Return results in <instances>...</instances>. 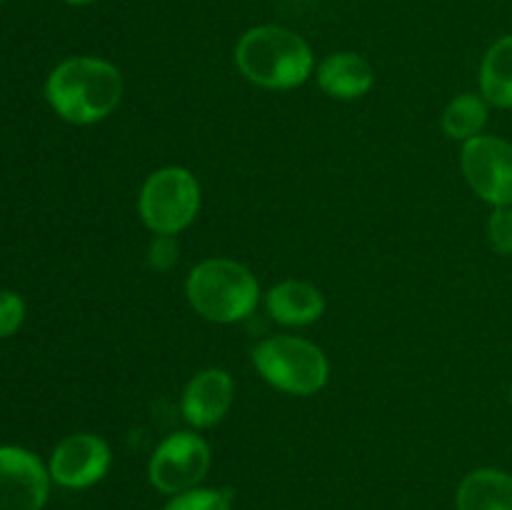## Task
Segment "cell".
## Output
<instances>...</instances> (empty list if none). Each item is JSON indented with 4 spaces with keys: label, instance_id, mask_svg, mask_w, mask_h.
Returning <instances> with one entry per match:
<instances>
[{
    "label": "cell",
    "instance_id": "cell-1",
    "mask_svg": "<svg viewBox=\"0 0 512 510\" xmlns=\"http://www.w3.org/2000/svg\"><path fill=\"white\" fill-rule=\"evenodd\" d=\"M45 95L55 113L68 123H98L118 108L123 78L108 60L70 58L50 73Z\"/></svg>",
    "mask_w": 512,
    "mask_h": 510
},
{
    "label": "cell",
    "instance_id": "cell-2",
    "mask_svg": "<svg viewBox=\"0 0 512 510\" xmlns=\"http://www.w3.org/2000/svg\"><path fill=\"white\" fill-rule=\"evenodd\" d=\"M235 63L250 83L288 90L308 80L315 60L310 45L298 33L280 25H258L240 38Z\"/></svg>",
    "mask_w": 512,
    "mask_h": 510
},
{
    "label": "cell",
    "instance_id": "cell-3",
    "mask_svg": "<svg viewBox=\"0 0 512 510\" xmlns=\"http://www.w3.org/2000/svg\"><path fill=\"white\" fill-rule=\"evenodd\" d=\"M188 300L213 323H235L248 318L260 298L255 275L235 260L213 258L193 268L188 278Z\"/></svg>",
    "mask_w": 512,
    "mask_h": 510
},
{
    "label": "cell",
    "instance_id": "cell-4",
    "mask_svg": "<svg viewBox=\"0 0 512 510\" xmlns=\"http://www.w3.org/2000/svg\"><path fill=\"white\" fill-rule=\"evenodd\" d=\"M258 373L283 393L313 395L328 380V360L318 345L293 335H275L253 350Z\"/></svg>",
    "mask_w": 512,
    "mask_h": 510
},
{
    "label": "cell",
    "instance_id": "cell-5",
    "mask_svg": "<svg viewBox=\"0 0 512 510\" xmlns=\"http://www.w3.org/2000/svg\"><path fill=\"white\" fill-rule=\"evenodd\" d=\"M143 223L158 235H175L193 223L200 208V185L185 168H163L145 180L138 200Z\"/></svg>",
    "mask_w": 512,
    "mask_h": 510
},
{
    "label": "cell",
    "instance_id": "cell-6",
    "mask_svg": "<svg viewBox=\"0 0 512 510\" xmlns=\"http://www.w3.org/2000/svg\"><path fill=\"white\" fill-rule=\"evenodd\" d=\"M210 468V450L195 433H173L150 458V483L160 493L180 495L193 490Z\"/></svg>",
    "mask_w": 512,
    "mask_h": 510
},
{
    "label": "cell",
    "instance_id": "cell-7",
    "mask_svg": "<svg viewBox=\"0 0 512 510\" xmlns=\"http://www.w3.org/2000/svg\"><path fill=\"white\" fill-rule=\"evenodd\" d=\"M463 173L470 188L495 205H512V145L495 135H478L463 145Z\"/></svg>",
    "mask_w": 512,
    "mask_h": 510
},
{
    "label": "cell",
    "instance_id": "cell-8",
    "mask_svg": "<svg viewBox=\"0 0 512 510\" xmlns=\"http://www.w3.org/2000/svg\"><path fill=\"white\" fill-rule=\"evenodd\" d=\"M48 473L38 455L25 448H0V510H43Z\"/></svg>",
    "mask_w": 512,
    "mask_h": 510
},
{
    "label": "cell",
    "instance_id": "cell-9",
    "mask_svg": "<svg viewBox=\"0 0 512 510\" xmlns=\"http://www.w3.org/2000/svg\"><path fill=\"white\" fill-rule=\"evenodd\" d=\"M110 468V450L98 435L78 433L65 438L50 458V475L65 488H88Z\"/></svg>",
    "mask_w": 512,
    "mask_h": 510
},
{
    "label": "cell",
    "instance_id": "cell-10",
    "mask_svg": "<svg viewBox=\"0 0 512 510\" xmlns=\"http://www.w3.org/2000/svg\"><path fill=\"white\" fill-rule=\"evenodd\" d=\"M233 378L225 370L210 368L195 375L183 393L185 420L195 428H210L220 423L233 405Z\"/></svg>",
    "mask_w": 512,
    "mask_h": 510
},
{
    "label": "cell",
    "instance_id": "cell-11",
    "mask_svg": "<svg viewBox=\"0 0 512 510\" xmlns=\"http://www.w3.org/2000/svg\"><path fill=\"white\" fill-rule=\"evenodd\" d=\"M373 68L358 53H335L320 63L318 83L328 95L340 100L363 98L373 88Z\"/></svg>",
    "mask_w": 512,
    "mask_h": 510
},
{
    "label": "cell",
    "instance_id": "cell-12",
    "mask_svg": "<svg viewBox=\"0 0 512 510\" xmlns=\"http://www.w3.org/2000/svg\"><path fill=\"white\" fill-rule=\"evenodd\" d=\"M265 305H268L273 320L283 325L315 323L325 310L323 293L300 280H285V283L275 285L265 298Z\"/></svg>",
    "mask_w": 512,
    "mask_h": 510
},
{
    "label": "cell",
    "instance_id": "cell-13",
    "mask_svg": "<svg viewBox=\"0 0 512 510\" xmlns=\"http://www.w3.org/2000/svg\"><path fill=\"white\" fill-rule=\"evenodd\" d=\"M458 510H512V475L475 470L460 483Z\"/></svg>",
    "mask_w": 512,
    "mask_h": 510
},
{
    "label": "cell",
    "instance_id": "cell-14",
    "mask_svg": "<svg viewBox=\"0 0 512 510\" xmlns=\"http://www.w3.org/2000/svg\"><path fill=\"white\" fill-rule=\"evenodd\" d=\"M480 90L490 105L512 108V35L495 40L480 63Z\"/></svg>",
    "mask_w": 512,
    "mask_h": 510
},
{
    "label": "cell",
    "instance_id": "cell-15",
    "mask_svg": "<svg viewBox=\"0 0 512 510\" xmlns=\"http://www.w3.org/2000/svg\"><path fill=\"white\" fill-rule=\"evenodd\" d=\"M488 123V100L475 93H463L445 108L443 128L453 140H473Z\"/></svg>",
    "mask_w": 512,
    "mask_h": 510
},
{
    "label": "cell",
    "instance_id": "cell-16",
    "mask_svg": "<svg viewBox=\"0 0 512 510\" xmlns=\"http://www.w3.org/2000/svg\"><path fill=\"white\" fill-rule=\"evenodd\" d=\"M165 510H230V495L218 490H185L175 495Z\"/></svg>",
    "mask_w": 512,
    "mask_h": 510
},
{
    "label": "cell",
    "instance_id": "cell-17",
    "mask_svg": "<svg viewBox=\"0 0 512 510\" xmlns=\"http://www.w3.org/2000/svg\"><path fill=\"white\" fill-rule=\"evenodd\" d=\"M488 235L500 255H512V205H500L493 210L488 223Z\"/></svg>",
    "mask_w": 512,
    "mask_h": 510
},
{
    "label": "cell",
    "instance_id": "cell-18",
    "mask_svg": "<svg viewBox=\"0 0 512 510\" xmlns=\"http://www.w3.org/2000/svg\"><path fill=\"white\" fill-rule=\"evenodd\" d=\"M25 303L18 293L0 290V338H8L23 325Z\"/></svg>",
    "mask_w": 512,
    "mask_h": 510
},
{
    "label": "cell",
    "instance_id": "cell-19",
    "mask_svg": "<svg viewBox=\"0 0 512 510\" xmlns=\"http://www.w3.org/2000/svg\"><path fill=\"white\" fill-rule=\"evenodd\" d=\"M175 240L173 235H158V240L153 243V248H150V263L155 265V268L165 270L173 265L175 260Z\"/></svg>",
    "mask_w": 512,
    "mask_h": 510
},
{
    "label": "cell",
    "instance_id": "cell-20",
    "mask_svg": "<svg viewBox=\"0 0 512 510\" xmlns=\"http://www.w3.org/2000/svg\"><path fill=\"white\" fill-rule=\"evenodd\" d=\"M63 3H70V5H85V3H93V0H63Z\"/></svg>",
    "mask_w": 512,
    "mask_h": 510
},
{
    "label": "cell",
    "instance_id": "cell-21",
    "mask_svg": "<svg viewBox=\"0 0 512 510\" xmlns=\"http://www.w3.org/2000/svg\"><path fill=\"white\" fill-rule=\"evenodd\" d=\"M510 400H512V388H510Z\"/></svg>",
    "mask_w": 512,
    "mask_h": 510
},
{
    "label": "cell",
    "instance_id": "cell-22",
    "mask_svg": "<svg viewBox=\"0 0 512 510\" xmlns=\"http://www.w3.org/2000/svg\"><path fill=\"white\" fill-rule=\"evenodd\" d=\"M0 3H3V0H0Z\"/></svg>",
    "mask_w": 512,
    "mask_h": 510
}]
</instances>
